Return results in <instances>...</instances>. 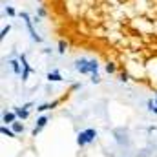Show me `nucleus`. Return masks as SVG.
<instances>
[{
    "mask_svg": "<svg viewBox=\"0 0 157 157\" xmlns=\"http://www.w3.org/2000/svg\"><path fill=\"white\" fill-rule=\"evenodd\" d=\"M20 18L26 22V27H27V31H29V35H31V40H35V42H42V37L37 35V31H35V27H33V22H35V20H31V17H29L26 11L20 13Z\"/></svg>",
    "mask_w": 157,
    "mask_h": 157,
    "instance_id": "1",
    "label": "nucleus"
},
{
    "mask_svg": "<svg viewBox=\"0 0 157 157\" xmlns=\"http://www.w3.org/2000/svg\"><path fill=\"white\" fill-rule=\"evenodd\" d=\"M75 69L79 73H90V59H84V57H80L75 60Z\"/></svg>",
    "mask_w": 157,
    "mask_h": 157,
    "instance_id": "2",
    "label": "nucleus"
},
{
    "mask_svg": "<svg viewBox=\"0 0 157 157\" xmlns=\"http://www.w3.org/2000/svg\"><path fill=\"white\" fill-rule=\"evenodd\" d=\"M48 115H40V117L37 119V126L33 128V137H37V135L40 133V130H42L44 126H46V124H48Z\"/></svg>",
    "mask_w": 157,
    "mask_h": 157,
    "instance_id": "3",
    "label": "nucleus"
},
{
    "mask_svg": "<svg viewBox=\"0 0 157 157\" xmlns=\"http://www.w3.org/2000/svg\"><path fill=\"white\" fill-rule=\"evenodd\" d=\"M17 119H18V115H17L15 111H6V113H4V117H2L4 124H13Z\"/></svg>",
    "mask_w": 157,
    "mask_h": 157,
    "instance_id": "4",
    "label": "nucleus"
},
{
    "mask_svg": "<svg viewBox=\"0 0 157 157\" xmlns=\"http://www.w3.org/2000/svg\"><path fill=\"white\" fill-rule=\"evenodd\" d=\"M84 135H86V141H88V144H90V143H93V141H95V137H97V132L93 130V128H88V130H84Z\"/></svg>",
    "mask_w": 157,
    "mask_h": 157,
    "instance_id": "5",
    "label": "nucleus"
},
{
    "mask_svg": "<svg viewBox=\"0 0 157 157\" xmlns=\"http://www.w3.org/2000/svg\"><path fill=\"white\" fill-rule=\"evenodd\" d=\"M48 80L49 82H60L62 80V75H60L59 71H49L48 73Z\"/></svg>",
    "mask_w": 157,
    "mask_h": 157,
    "instance_id": "6",
    "label": "nucleus"
},
{
    "mask_svg": "<svg viewBox=\"0 0 157 157\" xmlns=\"http://www.w3.org/2000/svg\"><path fill=\"white\" fill-rule=\"evenodd\" d=\"M13 111L18 115V119H22V121L29 117V110H24V108H13Z\"/></svg>",
    "mask_w": 157,
    "mask_h": 157,
    "instance_id": "7",
    "label": "nucleus"
},
{
    "mask_svg": "<svg viewBox=\"0 0 157 157\" xmlns=\"http://www.w3.org/2000/svg\"><path fill=\"white\" fill-rule=\"evenodd\" d=\"M0 133L6 135V137H11V139L17 137V133L13 132V128H7V126H2V128H0Z\"/></svg>",
    "mask_w": 157,
    "mask_h": 157,
    "instance_id": "8",
    "label": "nucleus"
},
{
    "mask_svg": "<svg viewBox=\"0 0 157 157\" xmlns=\"http://www.w3.org/2000/svg\"><path fill=\"white\" fill-rule=\"evenodd\" d=\"M18 60H20V64H22V68H24V71H29V73H31V71H33V69H31V68H29V64H27V59H26V55H24V53H22V55H20V57H18Z\"/></svg>",
    "mask_w": 157,
    "mask_h": 157,
    "instance_id": "9",
    "label": "nucleus"
},
{
    "mask_svg": "<svg viewBox=\"0 0 157 157\" xmlns=\"http://www.w3.org/2000/svg\"><path fill=\"white\" fill-rule=\"evenodd\" d=\"M9 64H11V68H13V71L17 73V75H22L24 69H20V60H11Z\"/></svg>",
    "mask_w": 157,
    "mask_h": 157,
    "instance_id": "10",
    "label": "nucleus"
},
{
    "mask_svg": "<svg viewBox=\"0 0 157 157\" xmlns=\"http://www.w3.org/2000/svg\"><path fill=\"white\" fill-rule=\"evenodd\" d=\"M11 128H13L15 133H22V132H24V124H22V122H18V121H15V122L11 124Z\"/></svg>",
    "mask_w": 157,
    "mask_h": 157,
    "instance_id": "11",
    "label": "nucleus"
},
{
    "mask_svg": "<svg viewBox=\"0 0 157 157\" xmlns=\"http://www.w3.org/2000/svg\"><path fill=\"white\" fill-rule=\"evenodd\" d=\"M97 69H99V62L95 59H90V75L91 73H97Z\"/></svg>",
    "mask_w": 157,
    "mask_h": 157,
    "instance_id": "12",
    "label": "nucleus"
},
{
    "mask_svg": "<svg viewBox=\"0 0 157 157\" xmlns=\"http://www.w3.org/2000/svg\"><path fill=\"white\" fill-rule=\"evenodd\" d=\"M77 144H79V146H84V144H88V141H86V135H84V132H80V133L77 135Z\"/></svg>",
    "mask_w": 157,
    "mask_h": 157,
    "instance_id": "13",
    "label": "nucleus"
},
{
    "mask_svg": "<svg viewBox=\"0 0 157 157\" xmlns=\"http://www.w3.org/2000/svg\"><path fill=\"white\" fill-rule=\"evenodd\" d=\"M104 69H106V73H115L117 66H115V62H108V64L104 66Z\"/></svg>",
    "mask_w": 157,
    "mask_h": 157,
    "instance_id": "14",
    "label": "nucleus"
},
{
    "mask_svg": "<svg viewBox=\"0 0 157 157\" xmlns=\"http://www.w3.org/2000/svg\"><path fill=\"white\" fill-rule=\"evenodd\" d=\"M66 48H68V44L64 42V40H60V42H59V53L64 55V53H66Z\"/></svg>",
    "mask_w": 157,
    "mask_h": 157,
    "instance_id": "15",
    "label": "nucleus"
},
{
    "mask_svg": "<svg viewBox=\"0 0 157 157\" xmlns=\"http://www.w3.org/2000/svg\"><path fill=\"white\" fill-rule=\"evenodd\" d=\"M9 31H11V26H9V24H7V26H6V27L2 29V33H0V38H2V40H4V38L7 37V33H9Z\"/></svg>",
    "mask_w": 157,
    "mask_h": 157,
    "instance_id": "16",
    "label": "nucleus"
},
{
    "mask_svg": "<svg viewBox=\"0 0 157 157\" xmlns=\"http://www.w3.org/2000/svg\"><path fill=\"white\" fill-rule=\"evenodd\" d=\"M130 79V75H128V71H122V73H119V80L121 82H126Z\"/></svg>",
    "mask_w": 157,
    "mask_h": 157,
    "instance_id": "17",
    "label": "nucleus"
},
{
    "mask_svg": "<svg viewBox=\"0 0 157 157\" xmlns=\"http://www.w3.org/2000/svg\"><path fill=\"white\" fill-rule=\"evenodd\" d=\"M91 82H93V84H99V82H101L99 73H91Z\"/></svg>",
    "mask_w": 157,
    "mask_h": 157,
    "instance_id": "18",
    "label": "nucleus"
},
{
    "mask_svg": "<svg viewBox=\"0 0 157 157\" xmlns=\"http://www.w3.org/2000/svg\"><path fill=\"white\" fill-rule=\"evenodd\" d=\"M6 13H7L9 17H15V15H17V11H15L11 6H6Z\"/></svg>",
    "mask_w": 157,
    "mask_h": 157,
    "instance_id": "19",
    "label": "nucleus"
},
{
    "mask_svg": "<svg viewBox=\"0 0 157 157\" xmlns=\"http://www.w3.org/2000/svg\"><path fill=\"white\" fill-rule=\"evenodd\" d=\"M46 110H49V104H40L37 108V111H46Z\"/></svg>",
    "mask_w": 157,
    "mask_h": 157,
    "instance_id": "20",
    "label": "nucleus"
},
{
    "mask_svg": "<svg viewBox=\"0 0 157 157\" xmlns=\"http://www.w3.org/2000/svg\"><path fill=\"white\" fill-rule=\"evenodd\" d=\"M155 106H157V104H155L153 101H148V110H150V111H153V110H155Z\"/></svg>",
    "mask_w": 157,
    "mask_h": 157,
    "instance_id": "21",
    "label": "nucleus"
},
{
    "mask_svg": "<svg viewBox=\"0 0 157 157\" xmlns=\"http://www.w3.org/2000/svg\"><path fill=\"white\" fill-rule=\"evenodd\" d=\"M37 13H38V17H46V9H44V7H38Z\"/></svg>",
    "mask_w": 157,
    "mask_h": 157,
    "instance_id": "22",
    "label": "nucleus"
},
{
    "mask_svg": "<svg viewBox=\"0 0 157 157\" xmlns=\"http://www.w3.org/2000/svg\"><path fill=\"white\" fill-rule=\"evenodd\" d=\"M59 102H60V101H53V102H48V104H49V110L57 108V106H59Z\"/></svg>",
    "mask_w": 157,
    "mask_h": 157,
    "instance_id": "23",
    "label": "nucleus"
},
{
    "mask_svg": "<svg viewBox=\"0 0 157 157\" xmlns=\"http://www.w3.org/2000/svg\"><path fill=\"white\" fill-rule=\"evenodd\" d=\"M31 106H33V102H26V104H24V106H22V108H24V110H29Z\"/></svg>",
    "mask_w": 157,
    "mask_h": 157,
    "instance_id": "24",
    "label": "nucleus"
},
{
    "mask_svg": "<svg viewBox=\"0 0 157 157\" xmlns=\"http://www.w3.org/2000/svg\"><path fill=\"white\" fill-rule=\"evenodd\" d=\"M153 113H157V106H155V110H153Z\"/></svg>",
    "mask_w": 157,
    "mask_h": 157,
    "instance_id": "25",
    "label": "nucleus"
},
{
    "mask_svg": "<svg viewBox=\"0 0 157 157\" xmlns=\"http://www.w3.org/2000/svg\"><path fill=\"white\" fill-rule=\"evenodd\" d=\"M155 101H157V91H155Z\"/></svg>",
    "mask_w": 157,
    "mask_h": 157,
    "instance_id": "26",
    "label": "nucleus"
},
{
    "mask_svg": "<svg viewBox=\"0 0 157 157\" xmlns=\"http://www.w3.org/2000/svg\"><path fill=\"white\" fill-rule=\"evenodd\" d=\"M38 2H42V0H38Z\"/></svg>",
    "mask_w": 157,
    "mask_h": 157,
    "instance_id": "27",
    "label": "nucleus"
}]
</instances>
